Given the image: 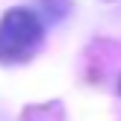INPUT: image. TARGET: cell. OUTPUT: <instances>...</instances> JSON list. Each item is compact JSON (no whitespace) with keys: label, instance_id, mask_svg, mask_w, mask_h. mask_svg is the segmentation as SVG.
I'll return each mask as SVG.
<instances>
[{"label":"cell","instance_id":"obj_1","mask_svg":"<svg viewBox=\"0 0 121 121\" xmlns=\"http://www.w3.org/2000/svg\"><path fill=\"white\" fill-rule=\"evenodd\" d=\"M44 24L33 9H12L0 21V62H24L39 50Z\"/></svg>","mask_w":121,"mask_h":121}]
</instances>
